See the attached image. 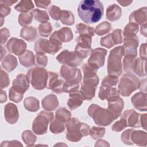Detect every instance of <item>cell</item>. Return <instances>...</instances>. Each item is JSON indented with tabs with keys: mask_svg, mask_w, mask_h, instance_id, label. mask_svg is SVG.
<instances>
[{
	"mask_svg": "<svg viewBox=\"0 0 147 147\" xmlns=\"http://www.w3.org/2000/svg\"><path fill=\"white\" fill-rule=\"evenodd\" d=\"M60 20L63 24L72 25L74 23V16L71 11L68 10H61Z\"/></svg>",
	"mask_w": 147,
	"mask_h": 147,
	"instance_id": "1f68e13d",
	"label": "cell"
},
{
	"mask_svg": "<svg viewBox=\"0 0 147 147\" xmlns=\"http://www.w3.org/2000/svg\"><path fill=\"white\" fill-rule=\"evenodd\" d=\"M111 36L115 44H121L122 42V31L121 29H116L113 32Z\"/></svg>",
	"mask_w": 147,
	"mask_h": 147,
	"instance_id": "c3c4849f",
	"label": "cell"
},
{
	"mask_svg": "<svg viewBox=\"0 0 147 147\" xmlns=\"http://www.w3.org/2000/svg\"><path fill=\"white\" fill-rule=\"evenodd\" d=\"M131 23L144 25L146 24V7H142L133 11L129 17Z\"/></svg>",
	"mask_w": 147,
	"mask_h": 147,
	"instance_id": "d6986e66",
	"label": "cell"
},
{
	"mask_svg": "<svg viewBox=\"0 0 147 147\" xmlns=\"http://www.w3.org/2000/svg\"><path fill=\"white\" fill-rule=\"evenodd\" d=\"M117 2L119 3L121 5L123 6H126L129 5L130 3H132V1H117Z\"/></svg>",
	"mask_w": 147,
	"mask_h": 147,
	"instance_id": "91938a15",
	"label": "cell"
},
{
	"mask_svg": "<svg viewBox=\"0 0 147 147\" xmlns=\"http://www.w3.org/2000/svg\"><path fill=\"white\" fill-rule=\"evenodd\" d=\"M146 24L142 25L141 26V33L143 35H144L145 36H146Z\"/></svg>",
	"mask_w": 147,
	"mask_h": 147,
	"instance_id": "6125c7cd",
	"label": "cell"
},
{
	"mask_svg": "<svg viewBox=\"0 0 147 147\" xmlns=\"http://www.w3.org/2000/svg\"><path fill=\"white\" fill-rule=\"evenodd\" d=\"M118 82V76L114 75H108L104 78L102 80V85H106L109 86H114Z\"/></svg>",
	"mask_w": 147,
	"mask_h": 147,
	"instance_id": "7bdbcfd3",
	"label": "cell"
},
{
	"mask_svg": "<svg viewBox=\"0 0 147 147\" xmlns=\"http://www.w3.org/2000/svg\"><path fill=\"white\" fill-rule=\"evenodd\" d=\"M138 31V25L136 24L130 22L128 24L124 30L123 35L125 37H132L136 36Z\"/></svg>",
	"mask_w": 147,
	"mask_h": 147,
	"instance_id": "836d02e7",
	"label": "cell"
},
{
	"mask_svg": "<svg viewBox=\"0 0 147 147\" xmlns=\"http://www.w3.org/2000/svg\"><path fill=\"white\" fill-rule=\"evenodd\" d=\"M9 99L10 100L16 102L18 103L20 102L23 97V95L21 94H20L19 93L14 91L13 88L11 87L9 90Z\"/></svg>",
	"mask_w": 147,
	"mask_h": 147,
	"instance_id": "816d5d0a",
	"label": "cell"
},
{
	"mask_svg": "<svg viewBox=\"0 0 147 147\" xmlns=\"http://www.w3.org/2000/svg\"><path fill=\"white\" fill-rule=\"evenodd\" d=\"M145 60L146 59H141L140 58H138L134 62L133 72H134L137 75L141 77L146 76L145 69Z\"/></svg>",
	"mask_w": 147,
	"mask_h": 147,
	"instance_id": "f1b7e54d",
	"label": "cell"
},
{
	"mask_svg": "<svg viewBox=\"0 0 147 147\" xmlns=\"http://www.w3.org/2000/svg\"><path fill=\"white\" fill-rule=\"evenodd\" d=\"M1 60H2L3 56L6 54V52L5 49H4L2 45H1Z\"/></svg>",
	"mask_w": 147,
	"mask_h": 147,
	"instance_id": "be15d7a7",
	"label": "cell"
},
{
	"mask_svg": "<svg viewBox=\"0 0 147 147\" xmlns=\"http://www.w3.org/2000/svg\"><path fill=\"white\" fill-rule=\"evenodd\" d=\"M88 113L96 124L100 126H107L114 119L111 113L108 110L100 107L96 105H91Z\"/></svg>",
	"mask_w": 147,
	"mask_h": 147,
	"instance_id": "277c9868",
	"label": "cell"
},
{
	"mask_svg": "<svg viewBox=\"0 0 147 147\" xmlns=\"http://www.w3.org/2000/svg\"><path fill=\"white\" fill-rule=\"evenodd\" d=\"M84 100L80 91H74L71 92L69 98L68 99L67 105L71 110H74L80 106Z\"/></svg>",
	"mask_w": 147,
	"mask_h": 147,
	"instance_id": "603a6c76",
	"label": "cell"
},
{
	"mask_svg": "<svg viewBox=\"0 0 147 147\" xmlns=\"http://www.w3.org/2000/svg\"><path fill=\"white\" fill-rule=\"evenodd\" d=\"M138 79L129 72L125 74L121 79L118 86L119 92L124 96H128L130 94L138 88Z\"/></svg>",
	"mask_w": 147,
	"mask_h": 147,
	"instance_id": "52a82bcc",
	"label": "cell"
},
{
	"mask_svg": "<svg viewBox=\"0 0 147 147\" xmlns=\"http://www.w3.org/2000/svg\"><path fill=\"white\" fill-rule=\"evenodd\" d=\"M79 84L71 83L65 81L64 83L63 90V92L71 93V92L77 91L79 89Z\"/></svg>",
	"mask_w": 147,
	"mask_h": 147,
	"instance_id": "bcb514c9",
	"label": "cell"
},
{
	"mask_svg": "<svg viewBox=\"0 0 147 147\" xmlns=\"http://www.w3.org/2000/svg\"><path fill=\"white\" fill-rule=\"evenodd\" d=\"M20 36L28 41H33L37 37V29L34 27H25L21 29Z\"/></svg>",
	"mask_w": 147,
	"mask_h": 147,
	"instance_id": "4316f807",
	"label": "cell"
},
{
	"mask_svg": "<svg viewBox=\"0 0 147 147\" xmlns=\"http://www.w3.org/2000/svg\"><path fill=\"white\" fill-rule=\"evenodd\" d=\"M146 94L142 92L136 94L131 98V102L136 109L140 111L146 110Z\"/></svg>",
	"mask_w": 147,
	"mask_h": 147,
	"instance_id": "7402d4cb",
	"label": "cell"
},
{
	"mask_svg": "<svg viewBox=\"0 0 147 147\" xmlns=\"http://www.w3.org/2000/svg\"><path fill=\"white\" fill-rule=\"evenodd\" d=\"M98 83L99 78L96 75L91 77H83L80 92L84 99L90 100L94 98Z\"/></svg>",
	"mask_w": 147,
	"mask_h": 147,
	"instance_id": "9c48e42d",
	"label": "cell"
},
{
	"mask_svg": "<svg viewBox=\"0 0 147 147\" xmlns=\"http://www.w3.org/2000/svg\"><path fill=\"white\" fill-rule=\"evenodd\" d=\"M141 114L137 113L133 110L125 111L122 115L121 118L125 119L127 126L130 127H140L141 125Z\"/></svg>",
	"mask_w": 147,
	"mask_h": 147,
	"instance_id": "2e32d148",
	"label": "cell"
},
{
	"mask_svg": "<svg viewBox=\"0 0 147 147\" xmlns=\"http://www.w3.org/2000/svg\"><path fill=\"white\" fill-rule=\"evenodd\" d=\"M146 134L145 132L142 131H136L133 130L130 135V140L131 142H136L137 145H139V143L143 142V139L146 140Z\"/></svg>",
	"mask_w": 147,
	"mask_h": 147,
	"instance_id": "d590c367",
	"label": "cell"
},
{
	"mask_svg": "<svg viewBox=\"0 0 147 147\" xmlns=\"http://www.w3.org/2000/svg\"><path fill=\"white\" fill-rule=\"evenodd\" d=\"M48 72L42 67H36L29 69L27 76L33 87L36 90H43L47 87Z\"/></svg>",
	"mask_w": 147,
	"mask_h": 147,
	"instance_id": "5b68a950",
	"label": "cell"
},
{
	"mask_svg": "<svg viewBox=\"0 0 147 147\" xmlns=\"http://www.w3.org/2000/svg\"><path fill=\"white\" fill-rule=\"evenodd\" d=\"M65 129V126L64 122H60L55 119L53 120L50 125V130L55 134L60 133L63 131Z\"/></svg>",
	"mask_w": 147,
	"mask_h": 147,
	"instance_id": "8d00e7d4",
	"label": "cell"
},
{
	"mask_svg": "<svg viewBox=\"0 0 147 147\" xmlns=\"http://www.w3.org/2000/svg\"><path fill=\"white\" fill-rule=\"evenodd\" d=\"M100 45L107 48H110L114 45L115 44L113 40L111 34H109L107 36L102 37L100 39Z\"/></svg>",
	"mask_w": 147,
	"mask_h": 147,
	"instance_id": "7dc6e473",
	"label": "cell"
},
{
	"mask_svg": "<svg viewBox=\"0 0 147 147\" xmlns=\"http://www.w3.org/2000/svg\"><path fill=\"white\" fill-rule=\"evenodd\" d=\"M22 140L25 143L29 145V144H33L36 141V136L30 130H26L22 133Z\"/></svg>",
	"mask_w": 147,
	"mask_h": 147,
	"instance_id": "ee69618b",
	"label": "cell"
},
{
	"mask_svg": "<svg viewBox=\"0 0 147 147\" xmlns=\"http://www.w3.org/2000/svg\"><path fill=\"white\" fill-rule=\"evenodd\" d=\"M57 61L63 64L71 67L79 65L82 63L83 59L80 58L75 52L64 50L61 52L56 57Z\"/></svg>",
	"mask_w": 147,
	"mask_h": 147,
	"instance_id": "8fae6325",
	"label": "cell"
},
{
	"mask_svg": "<svg viewBox=\"0 0 147 147\" xmlns=\"http://www.w3.org/2000/svg\"><path fill=\"white\" fill-rule=\"evenodd\" d=\"M59 105L56 96L51 94L45 97L42 101V107L47 111L55 110Z\"/></svg>",
	"mask_w": 147,
	"mask_h": 147,
	"instance_id": "cb8c5ba5",
	"label": "cell"
},
{
	"mask_svg": "<svg viewBox=\"0 0 147 147\" xmlns=\"http://www.w3.org/2000/svg\"><path fill=\"white\" fill-rule=\"evenodd\" d=\"M51 37L57 39L60 42H69L73 38V34L71 29L64 27L62 28L60 30L55 32Z\"/></svg>",
	"mask_w": 147,
	"mask_h": 147,
	"instance_id": "44dd1931",
	"label": "cell"
},
{
	"mask_svg": "<svg viewBox=\"0 0 147 147\" xmlns=\"http://www.w3.org/2000/svg\"><path fill=\"white\" fill-rule=\"evenodd\" d=\"M60 9L56 6L52 5L48 9V12L52 17L55 20H60V16L61 14Z\"/></svg>",
	"mask_w": 147,
	"mask_h": 147,
	"instance_id": "f6af8a7d",
	"label": "cell"
},
{
	"mask_svg": "<svg viewBox=\"0 0 147 147\" xmlns=\"http://www.w3.org/2000/svg\"><path fill=\"white\" fill-rule=\"evenodd\" d=\"M67 139L73 142L79 141L83 136L88 134L90 127L86 123H80L76 118L69 119L66 124Z\"/></svg>",
	"mask_w": 147,
	"mask_h": 147,
	"instance_id": "7a4b0ae2",
	"label": "cell"
},
{
	"mask_svg": "<svg viewBox=\"0 0 147 147\" xmlns=\"http://www.w3.org/2000/svg\"><path fill=\"white\" fill-rule=\"evenodd\" d=\"M29 79L25 75L20 74L13 81V90L19 93L24 95V92L29 88Z\"/></svg>",
	"mask_w": 147,
	"mask_h": 147,
	"instance_id": "9a60e30c",
	"label": "cell"
},
{
	"mask_svg": "<svg viewBox=\"0 0 147 147\" xmlns=\"http://www.w3.org/2000/svg\"><path fill=\"white\" fill-rule=\"evenodd\" d=\"M53 118V113L46 111L40 112L33 121L32 125L33 131L37 134L45 133L47 131L48 123L52 121Z\"/></svg>",
	"mask_w": 147,
	"mask_h": 147,
	"instance_id": "ba28073f",
	"label": "cell"
},
{
	"mask_svg": "<svg viewBox=\"0 0 147 147\" xmlns=\"http://www.w3.org/2000/svg\"><path fill=\"white\" fill-rule=\"evenodd\" d=\"M1 103H2L6 102V100L7 99V97H6V94L5 91H1Z\"/></svg>",
	"mask_w": 147,
	"mask_h": 147,
	"instance_id": "94428289",
	"label": "cell"
},
{
	"mask_svg": "<svg viewBox=\"0 0 147 147\" xmlns=\"http://www.w3.org/2000/svg\"><path fill=\"white\" fill-rule=\"evenodd\" d=\"M62 47L60 41L54 38H49V40L45 38H39L34 44V51L36 53H48L52 55L56 53Z\"/></svg>",
	"mask_w": 147,
	"mask_h": 147,
	"instance_id": "8992f818",
	"label": "cell"
},
{
	"mask_svg": "<svg viewBox=\"0 0 147 147\" xmlns=\"http://www.w3.org/2000/svg\"><path fill=\"white\" fill-rule=\"evenodd\" d=\"M17 65V59L13 55L9 54L2 60V67L8 72L12 71Z\"/></svg>",
	"mask_w": 147,
	"mask_h": 147,
	"instance_id": "484cf974",
	"label": "cell"
},
{
	"mask_svg": "<svg viewBox=\"0 0 147 147\" xmlns=\"http://www.w3.org/2000/svg\"><path fill=\"white\" fill-rule=\"evenodd\" d=\"M34 3H36V6L42 8H47L49 5L51 3L50 1H34Z\"/></svg>",
	"mask_w": 147,
	"mask_h": 147,
	"instance_id": "6f0895ef",
	"label": "cell"
},
{
	"mask_svg": "<svg viewBox=\"0 0 147 147\" xmlns=\"http://www.w3.org/2000/svg\"><path fill=\"white\" fill-rule=\"evenodd\" d=\"M10 8L3 3H1L0 6V14H1V18H3L6 16H7L10 13Z\"/></svg>",
	"mask_w": 147,
	"mask_h": 147,
	"instance_id": "11a10c76",
	"label": "cell"
},
{
	"mask_svg": "<svg viewBox=\"0 0 147 147\" xmlns=\"http://www.w3.org/2000/svg\"><path fill=\"white\" fill-rule=\"evenodd\" d=\"M34 7L33 2L32 1H21L16 6L15 9L17 11L22 13H28Z\"/></svg>",
	"mask_w": 147,
	"mask_h": 147,
	"instance_id": "d6a6232c",
	"label": "cell"
},
{
	"mask_svg": "<svg viewBox=\"0 0 147 147\" xmlns=\"http://www.w3.org/2000/svg\"><path fill=\"white\" fill-rule=\"evenodd\" d=\"M1 88L2 89L3 88H5L7 87L10 82V80L9 79V77L7 74L3 71L2 69H1Z\"/></svg>",
	"mask_w": 147,
	"mask_h": 147,
	"instance_id": "db71d44e",
	"label": "cell"
},
{
	"mask_svg": "<svg viewBox=\"0 0 147 147\" xmlns=\"http://www.w3.org/2000/svg\"><path fill=\"white\" fill-rule=\"evenodd\" d=\"M20 62L22 65L25 67H29L34 64V56L33 53L29 50L25 52L24 54L19 56Z\"/></svg>",
	"mask_w": 147,
	"mask_h": 147,
	"instance_id": "83f0119b",
	"label": "cell"
},
{
	"mask_svg": "<svg viewBox=\"0 0 147 147\" xmlns=\"http://www.w3.org/2000/svg\"><path fill=\"white\" fill-rule=\"evenodd\" d=\"M10 36L9 31L6 28H3L1 30V43L4 44Z\"/></svg>",
	"mask_w": 147,
	"mask_h": 147,
	"instance_id": "9f6ffc18",
	"label": "cell"
},
{
	"mask_svg": "<svg viewBox=\"0 0 147 147\" xmlns=\"http://www.w3.org/2000/svg\"><path fill=\"white\" fill-rule=\"evenodd\" d=\"M107 52V50L100 48L91 50V53L88 60V64L98 69L104 65Z\"/></svg>",
	"mask_w": 147,
	"mask_h": 147,
	"instance_id": "7c38bea8",
	"label": "cell"
},
{
	"mask_svg": "<svg viewBox=\"0 0 147 147\" xmlns=\"http://www.w3.org/2000/svg\"><path fill=\"white\" fill-rule=\"evenodd\" d=\"M64 81L58 79V75L53 72H48V76L47 83V88L52 90L56 94H61L63 92Z\"/></svg>",
	"mask_w": 147,
	"mask_h": 147,
	"instance_id": "4fadbf2b",
	"label": "cell"
},
{
	"mask_svg": "<svg viewBox=\"0 0 147 147\" xmlns=\"http://www.w3.org/2000/svg\"><path fill=\"white\" fill-rule=\"evenodd\" d=\"M4 116L8 123L10 124L16 123L19 117L18 111L16 105L11 103H7L4 108Z\"/></svg>",
	"mask_w": 147,
	"mask_h": 147,
	"instance_id": "ac0fdd59",
	"label": "cell"
},
{
	"mask_svg": "<svg viewBox=\"0 0 147 147\" xmlns=\"http://www.w3.org/2000/svg\"><path fill=\"white\" fill-rule=\"evenodd\" d=\"M35 60L37 65L43 67L46 66L48 63L47 57L43 53H36Z\"/></svg>",
	"mask_w": 147,
	"mask_h": 147,
	"instance_id": "f907efd6",
	"label": "cell"
},
{
	"mask_svg": "<svg viewBox=\"0 0 147 147\" xmlns=\"http://www.w3.org/2000/svg\"><path fill=\"white\" fill-rule=\"evenodd\" d=\"M76 28L80 35L87 34L91 37L94 35V29L90 26L83 24H79L76 25Z\"/></svg>",
	"mask_w": 147,
	"mask_h": 147,
	"instance_id": "74e56055",
	"label": "cell"
},
{
	"mask_svg": "<svg viewBox=\"0 0 147 147\" xmlns=\"http://www.w3.org/2000/svg\"><path fill=\"white\" fill-rule=\"evenodd\" d=\"M17 2V1H1V3H3L5 4L7 6H11L12 5H13L14 3Z\"/></svg>",
	"mask_w": 147,
	"mask_h": 147,
	"instance_id": "680465c9",
	"label": "cell"
},
{
	"mask_svg": "<svg viewBox=\"0 0 147 147\" xmlns=\"http://www.w3.org/2000/svg\"><path fill=\"white\" fill-rule=\"evenodd\" d=\"M80 18L85 23L94 24L99 21L103 14V5L98 0L82 1L78 7Z\"/></svg>",
	"mask_w": 147,
	"mask_h": 147,
	"instance_id": "6da1fadb",
	"label": "cell"
},
{
	"mask_svg": "<svg viewBox=\"0 0 147 147\" xmlns=\"http://www.w3.org/2000/svg\"><path fill=\"white\" fill-rule=\"evenodd\" d=\"M32 13L34 19L41 23L47 22L49 20V17L47 13L44 10H41L40 9H34Z\"/></svg>",
	"mask_w": 147,
	"mask_h": 147,
	"instance_id": "e575fe53",
	"label": "cell"
},
{
	"mask_svg": "<svg viewBox=\"0 0 147 147\" xmlns=\"http://www.w3.org/2000/svg\"><path fill=\"white\" fill-rule=\"evenodd\" d=\"M40 34L42 37H48L52 32V28L49 22H44L40 24L38 28Z\"/></svg>",
	"mask_w": 147,
	"mask_h": 147,
	"instance_id": "ab89813d",
	"label": "cell"
},
{
	"mask_svg": "<svg viewBox=\"0 0 147 147\" xmlns=\"http://www.w3.org/2000/svg\"><path fill=\"white\" fill-rule=\"evenodd\" d=\"M99 97L102 100L106 99L109 101L119 98V92L117 88L111 86L102 85L99 92Z\"/></svg>",
	"mask_w": 147,
	"mask_h": 147,
	"instance_id": "e0dca14e",
	"label": "cell"
},
{
	"mask_svg": "<svg viewBox=\"0 0 147 147\" xmlns=\"http://www.w3.org/2000/svg\"><path fill=\"white\" fill-rule=\"evenodd\" d=\"M127 126V123L125 119L123 118L117 121L113 126H112V130L115 131H119L125 128Z\"/></svg>",
	"mask_w": 147,
	"mask_h": 147,
	"instance_id": "681fc988",
	"label": "cell"
},
{
	"mask_svg": "<svg viewBox=\"0 0 147 147\" xmlns=\"http://www.w3.org/2000/svg\"><path fill=\"white\" fill-rule=\"evenodd\" d=\"M123 106L124 103L121 98L108 101L107 109L111 113L114 119H117L121 115Z\"/></svg>",
	"mask_w": 147,
	"mask_h": 147,
	"instance_id": "ffe728a7",
	"label": "cell"
},
{
	"mask_svg": "<svg viewBox=\"0 0 147 147\" xmlns=\"http://www.w3.org/2000/svg\"><path fill=\"white\" fill-rule=\"evenodd\" d=\"M6 46L10 52L20 56L25 53L26 44L22 40L11 38L7 42Z\"/></svg>",
	"mask_w": 147,
	"mask_h": 147,
	"instance_id": "5bb4252c",
	"label": "cell"
},
{
	"mask_svg": "<svg viewBox=\"0 0 147 147\" xmlns=\"http://www.w3.org/2000/svg\"><path fill=\"white\" fill-rule=\"evenodd\" d=\"M125 53L123 46L117 47L110 51L108 59L107 71L110 75L119 76L122 72L121 58Z\"/></svg>",
	"mask_w": 147,
	"mask_h": 147,
	"instance_id": "3957f363",
	"label": "cell"
},
{
	"mask_svg": "<svg viewBox=\"0 0 147 147\" xmlns=\"http://www.w3.org/2000/svg\"><path fill=\"white\" fill-rule=\"evenodd\" d=\"M55 117L56 119L64 123L70 119L71 117V113L65 108L60 107L56 111Z\"/></svg>",
	"mask_w": 147,
	"mask_h": 147,
	"instance_id": "4dcf8cb0",
	"label": "cell"
},
{
	"mask_svg": "<svg viewBox=\"0 0 147 147\" xmlns=\"http://www.w3.org/2000/svg\"><path fill=\"white\" fill-rule=\"evenodd\" d=\"M60 75L66 80V82L71 83L79 84L82 80L80 70L66 64L62 65L60 69Z\"/></svg>",
	"mask_w": 147,
	"mask_h": 147,
	"instance_id": "30bf717a",
	"label": "cell"
},
{
	"mask_svg": "<svg viewBox=\"0 0 147 147\" xmlns=\"http://www.w3.org/2000/svg\"><path fill=\"white\" fill-rule=\"evenodd\" d=\"M121 9L115 4L109 6L106 11V17L110 21H114L119 20L121 16Z\"/></svg>",
	"mask_w": 147,
	"mask_h": 147,
	"instance_id": "d4e9b609",
	"label": "cell"
},
{
	"mask_svg": "<svg viewBox=\"0 0 147 147\" xmlns=\"http://www.w3.org/2000/svg\"><path fill=\"white\" fill-rule=\"evenodd\" d=\"M105 129L103 127H93L91 130L90 134L94 139H99L102 138L104 136Z\"/></svg>",
	"mask_w": 147,
	"mask_h": 147,
	"instance_id": "b9f144b4",
	"label": "cell"
},
{
	"mask_svg": "<svg viewBox=\"0 0 147 147\" xmlns=\"http://www.w3.org/2000/svg\"><path fill=\"white\" fill-rule=\"evenodd\" d=\"M111 29V25L108 22H103L99 24L95 29L96 33L99 36L103 35L108 33Z\"/></svg>",
	"mask_w": 147,
	"mask_h": 147,
	"instance_id": "60d3db41",
	"label": "cell"
},
{
	"mask_svg": "<svg viewBox=\"0 0 147 147\" xmlns=\"http://www.w3.org/2000/svg\"><path fill=\"white\" fill-rule=\"evenodd\" d=\"M24 106L30 111H36L39 109V102L34 97H29L24 100Z\"/></svg>",
	"mask_w": 147,
	"mask_h": 147,
	"instance_id": "f546056e",
	"label": "cell"
},
{
	"mask_svg": "<svg viewBox=\"0 0 147 147\" xmlns=\"http://www.w3.org/2000/svg\"><path fill=\"white\" fill-rule=\"evenodd\" d=\"M133 131V129H129V130L125 131L122 133L121 138H122V141L123 142V143H125L127 144H130V145L133 144L130 140V135Z\"/></svg>",
	"mask_w": 147,
	"mask_h": 147,
	"instance_id": "f5cc1de1",
	"label": "cell"
},
{
	"mask_svg": "<svg viewBox=\"0 0 147 147\" xmlns=\"http://www.w3.org/2000/svg\"><path fill=\"white\" fill-rule=\"evenodd\" d=\"M33 20V14L30 13H21L18 17V22L21 26H26L30 24Z\"/></svg>",
	"mask_w": 147,
	"mask_h": 147,
	"instance_id": "f35d334b",
	"label": "cell"
}]
</instances>
